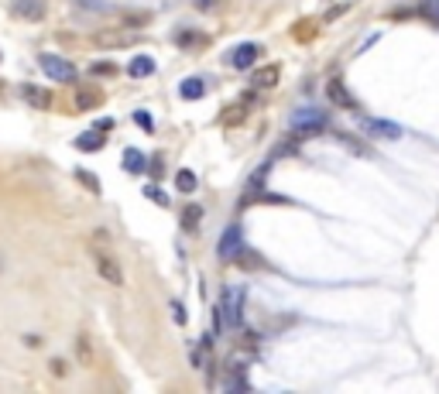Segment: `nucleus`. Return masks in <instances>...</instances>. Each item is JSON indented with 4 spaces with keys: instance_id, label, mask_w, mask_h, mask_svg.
I'll list each match as a JSON object with an SVG mask.
<instances>
[{
    "instance_id": "9b49d317",
    "label": "nucleus",
    "mask_w": 439,
    "mask_h": 394,
    "mask_svg": "<svg viewBox=\"0 0 439 394\" xmlns=\"http://www.w3.org/2000/svg\"><path fill=\"white\" fill-rule=\"evenodd\" d=\"M127 72H131L134 79H148V76L154 72V59H152V55H134L131 66H127Z\"/></svg>"
},
{
    "instance_id": "dca6fc26",
    "label": "nucleus",
    "mask_w": 439,
    "mask_h": 394,
    "mask_svg": "<svg viewBox=\"0 0 439 394\" xmlns=\"http://www.w3.org/2000/svg\"><path fill=\"white\" fill-rule=\"evenodd\" d=\"M196 185H199V178H196L193 168H182V172L176 175V189H178V192H186V196H189V192H196Z\"/></svg>"
},
{
    "instance_id": "a878e982",
    "label": "nucleus",
    "mask_w": 439,
    "mask_h": 394,
    "mask_svg": "<svg viewBox=\"0 0 439 394\" xmlns=\"http://www.w3.org/2000/svg\"><path fill=\"white\" fill-rule=\"evenodd\" d=\"M96 131H103V134L113 131V120H100V124H96Z\"/></svg>"
},
{
    "instance_id": "39448f33",
    "label": "nucleus",
    "mask_w": 439,
    "mask_h": 394,
    "mask_svg": "<svg viewBox=\"0 0 439 394\" xmlns=\"http://www.w3.org/2000/svg\"><path fill=\"white\" fill-rule=\"evenodd\" d=\"M45 11H48V4L45 0H11V14L18 18V21H42Z\"/></svg>"
},
{
    "instance_id": "bb28decb",
    "label": "nucleus",
    "mask_w": 439,
    "mask_h": 394,
    "mask_svg": "<svg viewBox=\"0 0 439 394\" xmlns=\"http://www.w3.org/2000/svg\"><path fill=\"white\" fill-rule=\"evenodd\" d=\"M76 4H83V7H96L100 0H76Z\"/></svg>"
},
{
    "instance_id": "5701e85b",
    "label": "nucleus",
    "mask_w": 439,
    "mask_h": 394,
    "mask_svg": "<svg viewBox=\"0 0 439 394\" xmlns=\"http://www.w3.org/2000/svg\"><path fill=\"white\" fill-rule=\"evenodd\" d=\"M93 72H96V76H113V66H110V62H96Z\"/></svg>"
},
{
    "instance_id": "7ed1b4c3",
    "label": "nucleus",
    "mask_w": 439,
    "mask_h": 394,
    "mask_svg": "<svg viewBox=\"0 0 439 394\" xmlns=\"http://www.w3.org/2000/svg\"><path fill=\"white\" fill-rule=\"evenodd\" d=\"M38 66H42V72L52 83H76V66H69L66 59H59V55H42Z\"/></svg>"
},
{
    "instance_id": "f03ea898",
    "label": "nucleus",
    "mask_w": 439,
    "mask_h": 394,
    "mask_svg": "<svg viewBox=\"0 0 439 394\" xmlns=\"http://www.w3.org/2000/svg\"><path fill=\"white\" fill-rule=\"evenodd\" d=\"M326 127V113L316 107H306V110H295L292 113V131L295 134H319Z\"/></svg>"
},
{
    "instance_id": "6e6552de",
    "label": "nucleus",
    "mask_w": 439,
    "mask_h": 394,
    "mask_svg": "<svg viewBox=\"0 0 439 394\" xmlns=\"http://www.w3.org/2000/svg\"><path fill=\"white\" fill-rule=\"evenodd\" d=\"M278 76H282V66L275 62V66H261V69H254L251 72V89H271L275 83H278Z\"/></svg>"
},
{
    "instance_id": "ddd939ff",
    "label": "nucleus",
    "mask_w": 439,
    "mask_h": 394,
    "mask_svg": "<svg viewBox=\"0 0 439 394\" xmlns=\"http://www.w3.org/2000/svg\"><path fill=\"white\" fill-rule=\"evenodd\" d=\"M219 120L223 124H241V120H247V103H230V107L219 110Z\"/></svg>"
},
{
    "instance_id": "aec40b11",
    "label": "nucleus",
    "mask_w": 439,
    "mask_h": 394,
    "mask_svg": "<svg viewBox=\"0 0 439 394\" xmlns=\"http://www.w3.org/2000/svg\"><path fill=\"white\" fill-rule=\"evenodd\" d=\"M199 216H203V213H199V209H186V216H182V226H186V230H196Z\"/></svg>"
},
{
    "instance_id": "4be33fe9",
    "label": "nucleus",
    "mask_w": 439,
    "mask_h": 394,
    "mask_svg": "<svg viewBox=\"0 0 439 394\" xmlns=\"http://www.w3.org/2000/svg\"><path fill=\"white\" fill-rule=\"evenodd\" d=\"M76 103H79V107H96V103H100V96H83V93H79V96H76Z\"/></svg>"
},
{
    "instance_id": "0eeeda50",
    "label": "nucleus",
    "mask_w": 439,
    "mask_h": 394,
    "mask_svg": "<svg viewBox=\"0 0 439 394\" xmlns=\"http://www.w3.org/2000/svg\"><path fill=\"white\" fill-rule=\"evenodd\" d=\"M258 55H261V48L254 42H244V45H237L234 52H230V66L234 69H251L254 62H258Z\"/></svg>"
},
{
    "instance_id": "20e7f679",
    "label": "nucleus",
    "mask_w": 439,
    "mask_h": 394,
    "mask_svg": "<svg viewBox=\"0 0 439 394\" xmlns=\"http://www.w3.org/2000/svg\"><path fill=\"white\" fill-rule=\"evenodd\" d=\"M93 261H96V267H100V274H103V282H110V285H124V271H120V264L113 261V254L110 250H93Z\"/></svg>"
},
{
    "instance_id": "f257e3e1",
    "label": "nucleus",
    "mask_w": 439,
    "mask_h": 394,
    "mask_svg": "<svg viewBox=\"0 0 439 394\" xmlns=\"http://www.w3.org/2000/svg\"><path fill=\"white\" fill-rule=\"evenodd\" d=\"M244 302H247L244 288H227V291L219 295L217 312H213V326H217L219 332H223V329H237L244 323Z\"/></svg>"
},
{
    "instance_id": "f8f14e48",
    "label": "nucleus",
    "mask_w": 439,
    "mask_h": 394,
    "mask_svg": "<svg viewBox=\"0 0 439 394\" xmlns=\"http://www.w3.org/2000/svg\"><path fill=\"white\" fill-rule=\"evenodd\" d=\"M76 148H79V151H100V148H103V131L93 127V131L79 134V137H76Z\"/></svg>"
},
{
    "instance_id": "1a4fd4ad",
    "label": "nucleus",
    "mask_w": 439,
    "mask_h": 394,
    "mask_svg": "<svg viewBox=\"0 0 439 394\" xmlns=\"http://www.w3.org/2000/svg\"><path fill=\"white\" fill-rule=\"evenodd\" d=\"M326 93H329V100H333L336 107H347V110H353V107H357V100H353L350 93H347V86H343V79H336V76H333V79H329V83H326Z\"/></svg>"
},
{
    "instance_id": "393cba45",
    "label": "nucleus",
    "mask_w": 439,
    "mask_h": 394,
    "mask_svg": "<svg viewBox=\"0 0 439 394\" xmlns=\"http://www.w3.org/2000/svg\"><path fill=\"white\" fill-rule=\"evenodd\" d=\"M172 312H176V323H186V312H182V306H178V302H172Z\"/></svg>"
},
{
    "instance_id": "412c9836",
    "label": "nucleus",
    "mask_w": 439,
    "mask_h": 394,
    "mask_svg": "<svg viewBox=\"0 0 439 394\" xmlns=\"http://www.w3.org/2000/svg\"><path fill=\"white\" fill-rule=\"evenodd\" d=\"M79 182H86V185H89V192H100V185H96L93 172H79Z\"/></svg>"
},
{
    "instance_id": "2eb2a0df",
    "label": "nucleus",
    "mask_w": 439,
    "mask_h": 394,
    "mask_svg": "<svg viewBox=\"0 0 439 394\" xmlns=\"http://www.w3.org/2000/svg\"><path fill=\"white\" fill-rule=\"evenodd\" d=\"M364 127H367L371 134H377V137H401V127L388 124V120H367Z\"/></svg>"
},
{
    "instance_id": "6ab92c4d",
    "label": "nucleus",
    "mask_w": 439,
    "mask_h": 394,
    "mask_svg": "<svg viewBox=\"0 0 439 394\" xmlns=\"http://www.w3.org/2000/svg\"><path fill=\"white\" fill-rule=\"evenodd\" d=\"M134 120H137V124H141V127H144V131H148V134L154 131V124H152V113H148V110H137V113H134Z\"/></svg>"
},
{
    "instance_id": "9d476101",
    "label": "nucleus",
    "mask_w": 439,
    "mask_h": 394,
    "mask_svg": "<svg viewBox=\"0 0 439 394\" xmlns=\"http://www.w3.org/2000/svg\"><path fill=\"white\" fill-rule=\"evenodd\" d=\"M21 96H24V103H28V107H35V110H48V107H52V96H48L42 86H31V83H24V86H21Z\"/></svg>"
},
{
    "instance_id": "f3484780",
    "label": "nucleus",
    "mask_w": 439,
    "mask_h": 394,
    "mask_svg": "<svg viewBox=\"0 0 439 394\" xmlns=\"http://www.w3.org/2000/svg\"><path fill=\"white\" fill-rule=\"evenodd\" d=\"M124 168H127L131 175H141V172H144V154L137 151V148H127V151H124Z\"/></svg>"
},
{
    "instance_id": "423d86ee",
    "label": "nucleus",
    "mask_w": 439,
    "mask_h": 394,
    "mask_svg": "<svg viewBox=\"0 0 439 394\" xmlns=\"http://www.w3.org/2000/svg\"><path fill=\"white\" fill-rule=\"evenodd\" d=\"M241 247H244L241 226H227L223 237H219V243H217V254L223 257V261H234V257L241 254Z\"/></svg>"
},
{
    "instance_id": "a211bd4d",
    "label": "nucleus",
    "mask_w": 439,
    "mask_h": 394,
    "mask_svg": "<svg viewBox=\"0 0 439 394\" xmlns=\"http://www.w3.org/2000/svg\"><path fill=\"white\" fill-rule=\"evenodd\" d=\"M422 14H426L429 21L439 24V0H426V4H422Z\"/></svg>"
},
{
    "instance_id": "b1692460",
    "label": "nucleus",
    "mask_w": 439,
    "mask_h": 394,
    "mask_svg": "<svg viewBox=\"0 0 439 394\" xmlns=\"http://www.w3.org/2000/svg\"><path fill=\"white\" fill-rule=\"evenodd\" d=\"M79 357H86L89 360V340L86 336H79Z\"/></svg>"
},
{
    "instance_id": "4468645a",
    "label": "nucleus",
    "mask_w": 439,
    "mask_h": 394,
    "mask_svg": "<svg viewBox=\"0 0 439 394\" xmlns=\"http://www.w3.org/2000/svg\"><path fill=\"white\" fill-rule=\"evenodd\" d=\"M203 89H206V83H203L199 76H189V79H182L178 93H182L186 100H199V96H203Z\"/></svg>"
}]
</instances>
